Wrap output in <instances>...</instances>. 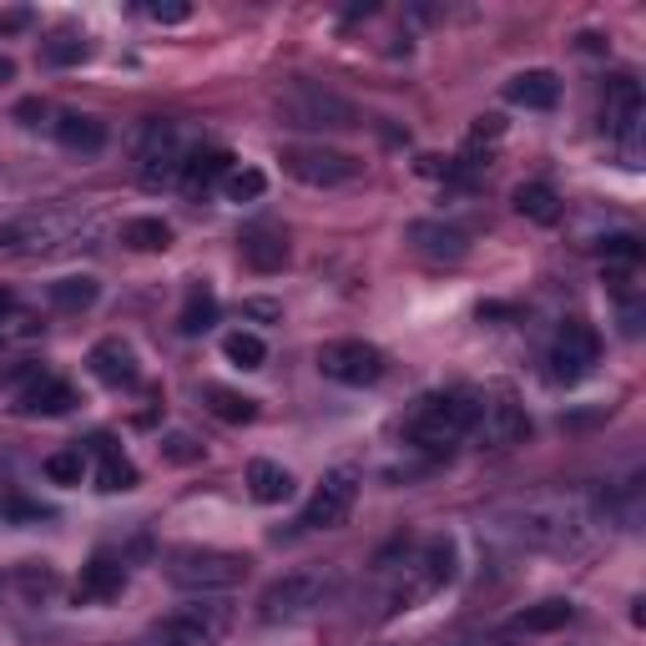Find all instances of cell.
<instances>
[{"label":"cell","mask_w":646,"mask_h":646,"mask_svg":"<svg viewBox=\"0 0 646 646\" xmlns=\"http://www.w3.org/2000/svg\"><path fill=\"white\" fill-rule=\"evenodd\" d=\"M491 530L515 546L551 556H575L591 546V510L575 495H530V500H505L491 510Z\"/></svg>","instance_id":"6da1fadb"},{"label":"cell","mask_w":646,"mask_h":646,"mask_svg":"<svg viewBox=\"0 0 646 646\" xmlns=\"http://www.w3.org/2000/svg\"><path fill=\"white\" fill-rule=\"evenodd\" d=\"M480 419V399L465 395V389H444V395H424L414 399V409L405 414V440L424 455H444L455 444L470 440Z\"/></svg>","instance_id":"7a4b0ae2"},{"label":"cell","mask_w":646,"mask_h":646,"mask_svg":"<svg viewBox=\"0 0 646 646\" xmlns=\"http://www.w3.org/2000/svg\"><path fill=\"white\" fill-rule=\"evenodd\" d=\"M334 596H338V571H329V566L288 571L263 586V596H258V622H268V626L309 622L323 606H334Z\"/></svg>","instance_id":"3957f363"},{"label":"cell","mask_w":646,"mask_h":646,"mask_svg":"<svg viewBox=\"0 0 646 646\" xmlns=\"http://www.w3.org/2000/svg\"><path fill=\"white\" fill-rule=\"evenodd\" d=\"M278 121L299 127V132H348V127H359V107L348 96L299 76L278 91Z\"/></svg>","instance_id":"277c9868"},{"label":"cell","mask_w":646,"mask_h":646,"mask_svg":"<svg viewBox=\"0 0 646 646\" xmlns=\"http://www.w3.org/2000/svg\"><path fill=\"white\" fill-rule=\"evenodd\" d=\"M162 571H168V581L177 591L213 596V591H233L248 581V556L213 551V546H177V551H168Z\"/></svg>","instance_id":"5b68a950"},{"label":"cell","mask_w":646,"mask_h":646,"mask_svg":"<svg viewBox=\"0 0 646 646\" xmlns=\"http://www.w3.org/2000/svg\"><path fill=\"white\" fill-rule=\"evenodd\" d=\"M192 157V142L187 132H182L177 121L168 117H152L142 127V137H137V162H142V187H172V182L182 177V168H187Z\"/></svg>","instance_id":"8992f818"},{"label":"cell","mask_w":646,"mask_h":646,"mask_svg":"<svg viewBox=\"0 0 646 646\" xmlns=\"http://www.w3.org/2000/svg\"><path fill=\"white\" fill-rule=\"evenodd\" d=\"M228 626H233V606H223V601H197V606H182V611H172V616H162V622L142 636V646H217L228 636Z\"/></svg>","instance_id":"52a82bcc"},{"label":"cell","mask_w":646,"mask_h":646,"mask_svg":"<svg viewBox=\"0 0 646 646\" xmlns=\"http://www.w3.org/2000/svg\"><path fill=\"white\" fill-rule=\"evenodd\" d=\"M82 233V213H41V217H21L11 228H0V252L15 258H46L56 248H72V238Z\"/></svg>","instance_id":"ba28073f"},{"label":"cell","mask_w":646,"mask_h":646,"mask_svg":"<svg viewBox=\"0 0 646 646\" xmlns=\"http://www.w3.org/2000/svg\"><path fill=\"white\" fill-rule=\"evenodd\" d=\"M642 121H646V107H642L636 76H611L606 82V132H611V142L622 147L626 168H642Z\"/></svg>","instance_id":"9c48e42d"},{"label":"cell","mask_w":646,"mask_h":646,"mask_svg":"<svg viewBox=\"0 0 646 646\" xmlns=\"http://www.w3.org/2000/svg\"><path fill=\"white\" fill-rule=\"evenodd\" d=\"M283 168L303 187H344L364 177V162L338 147H283Z\"/></svg>","instance_id":"30bf717a"},{"label":"cell","mask_w":646,"mask_h":646,"mask_svg":"<svg viewBox=\"0 0 646 646\" xmlns=\"http://www.w3.org/2000/svg\"><path fill=\"white\" fill-rule=\"evenodd\" d=\"M354 500H359V470H329V475L319 480V491L309 495V505H303L299 526L303 530H338L354 515Z\"/></svg>","instance_id":"8fae6325"},{"label":"cell","mask_w":646,"mask_h":646,"mask_svg":"<svg viewBox=\"0 0 646 646\" xmlns=\"http://www.w3.org/2000/svg\"><path fill=\"white\" fill-rule=\"evenodd\" d=\"M319 374L334 384H348V389H364V384L384 379V354L364 338H334V344L319 348Z\"/></svg>","instance_id":"7c38bea8"},{"label":"cell","mask_w":646,"mask_h":646,"mask_svg":"<svg viewBox=\"0 0 646 646\" xmlns=\"http://www.w3.org/2000/svg\"><path fill=\"white\" fill-rule=\"evenodd\" d=\"M601 359V338L591 323L566 319L551 338V379L556 384H581Z\"/></svg>","instance_id":"4fadbf2b"},{"label":"cell","mask_w":646,"mask_h":646,"mask_svg":"<svg viewBox=\"0 0 646 646\" xmlns=\"http://www.w3.org/2000/svg\"><path fill=\"white\" fill-rule=\"evenodd\" d=\"M470 440L491 444V450H510V444L530 440V419L515 399H480V419L470 430Z\"/></svg>","instance_id":"5bb4252c"},{"label":"cell","mask_w":646,"mask_h":646,"mask_svg":"<svg viewBox=\"0 0 646 646\" xmlns=\"http://www.w3.org/2000/svg\"><path fill=\"white\" fill-rule=\"evenodd\" d=\"M121 591H127V566H121L117 556L96 551L91 561L82 566V581H76V601H82V606H96V601H117Z\"/></svg>","instance_id":"9a60e30c"},{"label":"cell","mask_w":646,"mask_h":646,"mask_svg":"<svg viewBox=\"0 0 646 646\" xmlns=\"http://www.w3.org/2000/svg\"><path fill=\"white\" fill-rule=\"evenodd\" d=\"M76 405H82V399H76L72 384H66V379H51V374L15 395V414H25V419H61V414H72Z\"/></svg>","instance_id":"2e32d148"},{"label":"cell","mask_w":646,"mask_h":646,"mask_svg":"<svg viewBox=\"0 0 646 646\" xmlns=\"http://www.w3.org/2000/svg\"><path fill=\"white\" fill-rule=\"evenodd\" d=\"M86 369H91L96 384H107V389H127V384H137V354L121 338H101L86 354Z\"/></svg>","instance_id":"e0dca14e"},{"label":"cell","mask_w":646,"mask_h":646,"mask_svg":"<svg viewBox=\"0 0 646 646\" xmlns=\"http://www.w3.org/2000/svg\"><path fill=\"white\" fill-rule=\"evenodd\" d=\"M86 444H91V455H96V491H101V495L137 491V480H142V475H137V465L121 455L107 434H96V440H86Z\"/></svg>","instance_id":"ac0fdd59"},{"label":"cell","mask_w":646,"mask_h":646,"mask_svg":"<svg viewBox=\"0 0 646 646\" xmlns=\"http://www.w3.org/2000/svg\"><path fill=\"white\" fill-rule=\"evenodd\" d=\"M56 142L66 147V152L96 157L101 147H107V121L86 117V111H61V117H56Z\"/></svg>","instance_id":"d6986e66"},{"label":"cell","mask_w":646,"mask_h":646,"mask_svg":"<svg viewBox=\"0 0 646 646\" xmlns=\"http://www.w3.org/2000/svg\"><path fill=\"white\" fill-rule=\"evenodd\" d=\"M505 101L526 111H551L561 101V82H556V72H520L505 82Z\"/></svg>","instance_id":"ffe728a7"},{"label":"cell","mask_w":646,"mask_h":646,"mask_svg":"<svg viewBox=\"0 0 646 646\" xmlns=\"http://www.w3.org/2000/svg\"><path fill=\"white\" fill-rule=\"evenodd\" d=\"M409 243H414L424 258H434V263H460L470 252V238L460 228H444V223H414L409 228Z\"/></svg>","instance_id":"44dd1931"},{"label":"cell","mask_w":646,"mask_h":646,"mask_svg":"<svg viewBox=\"0 0 646 646\" xmlns=\"http://www.w3.org/2000/svg\"><path fill=\"white\" fill-rule=\"evenodd\" d=\"M233 168H238V157H233V152H223V147H203V152H192V157H187V168H182L177 182L192 192V197H197V192H207L213 182L228 177Z\"/></svg>","instance_id":"7402d4cb"},{"label":"cell","mask_w":646,"mask_h":646,"mask_svg":"<svg viewBox=\"0 0 646 646\" xmlns=\"http://www.w3.org/2000/svg\"><path fill=\"white\" fill-rule=\"evenodd\" d=\"M213 323H217V293L203 283V278H197V283H187V299H182V313H177V334L197 338V334H207Z\"/></svg>","instance_id":"603a6c76"},{"label":"cell","mask_w":646,"mask_h":646,"mask_svg":"<svg viewBox=\"0 0 646 646\" xmlns=\"http://www.w3.org/2000/svg\"><path fill=\"white\" fill-rule=\"evenodd\" d=\"M248 495L258 505H283V500H293V475H288L283 465H273V460H252L248 465Z\"/></svg>","instance_id":"cb8c5ba5"},{"label":"cell","mask_w":646,"mask_h":646,"mask_svg":"<svg viewBox=\"0 0 646 646\" xmlns=\"http://www.w3.org/2000/svg\"><path fill=\"white\" fill-rule=\"evenodd\" d=\"M243 258H248L252 273H278V268L288 263V243H283V233H273V228H252L248 238H243Z\"/></svg>","instance_id":"d4e9b609"},{"label":"cell","mask_w":646,"mask_h":646,"mask_svg":"<svg viewBox=\"0 0 646 646\" xmlns=\"http://www.w3.org/2000/svg\"><path fill=\"white\" fill-rule=\"evenodd\" d=\"M515 213L540 223V228H551L556 217H561V197H556L546 182H520V187H515Z\"/></svg>","instance_id":"484cf974"},{"label":"cell","mask_w":646,"mask_h":646,"mask_svg":"<svg viewBox=\"0 0 646 646\" xmlns=\"http://www.w3.org/2000/svg\"><path fill=\"white\" fill-rule=\"evenodd\" d=\"M571 616H575L571 601H540V606L515 611L510 626L515 632H561V626H571Z\"/></svg>","instance_id":"4316f807"},{"label":"cell","mask_w":646,"mask_h":646,"mask_svg":"<svg viewBox=\"0 0 646 646\" xmlns=\"http://www.w3.org/2000/svg\"><path fill=\"white\" fill-rule=\"evenodd\" d=\"M96 293H101V283L96 278H56V283L46 288V299H51V309H61V313H82V309H91L96 303Z\"/></svg>","instance_id":"83f0119b"},{"label":"cell","mask_w":646,"mask_h":646,"mask_svg":"<svg viewBox=\"0 0 646 646\" xmlns=\"http://www.w3.org/2000/svg\"><path fill=\"white\" fill-rule=\"evenodd\" d=\"M203 405L213 409L217 419H228V424H248V419H258V399L238 395V389H223V384H207Z\"/></svg>","instance_id":"f1b7e54d"},{"label":"cell","mask_w":646,"mask_h":646,"mask_svg":"<svg viewBox=\"0 0 646 646\" xmlns=\"http://www.w3.org/2000/svg\"><path fill=\"white\" fill-rule=\"evenodd\" d=\"M121 243L137 252H168L172 248V228L162 217H132L127 228H121Z\"/></svg>","instance_id":"f546056e"},{"label":"cell","mask_w":646,"mask_h":646,"mask_svg":"<svg viewBox=\"0 0 646 646\" xmlns=\"http://www.w3.org/2000/svg\"><path fill=\"white\" fill-rule=\"evenodd\" d=\"M263 192H268V177L258 168H233L228 177H223V197H228V203H258Z\"/></svg>","instance_id":"4dcf8cb0"},{"label":"cell","mask_w":646,"mask_h":646,"mask_svg":"<svg viewBox=\"0 0 646 646\" xmlns=\"http://www.w3.org/2000/svg\"><path fill=\"white\" fill-rule=\"evenodd\" d=\"M223 354H228L233 364H238V369H263V359H268V348H263V338L258 334H228L223 338Z\"/></svg>","instance_id":"1f68e13d"},{"label":"cell","mask_w":646,"mask_h":646,"mask_svg":"<svg viewBox=\"0 0 646 646\" xmlns=\"http://www.w3.org/2000/svg\"><path fill=\"white\" fill-rule=\"evenodd\" d=\"M86 475V450L76 444V450H56V455H46V480H56V485H82Z\"/></svg>","instance_id":"d6a6232c"},{"label":"cell","mask_w":646,"mask_h":646,"mask_svg":"<svg viewBox=\"0 0 646 646\" xmlns=\"http://www.w3.org/2000/svg\"><path fill=\"white\" fill-rule=\"evenodd\" d=\"M46 323L31 319V313H6L0 319V348H21V344H36Z\"/></svg>","instance_id":"836d02e7"},{"label":"cell","mask_w":646,"mask_h":646,"mask_svg":"<svg viewBox=\"0 0 646 646\" xmlns=\"http://www.w3.org/2000/svg\"><path fill=\"white\" fill-rule=\"evenodd\" d=\"M0 515L6 520H15V526H31V520H51V510L41 500H25V495L15 491H0Z\"/></svg>","instance_id":"e575fe53"},{"label":"cell","mask_w":646,"mask_h":646,"mask_svg":"<svg viewBox=\"0 0 646 646\" xmlns=\"http://www.w3.org/2000/svg\"><path fill=\"white\" fill-rule=\"evenodd\" d=\"M41 56H46L51 66H76V61H86V41H76V36L46 41V51H41Z\"/></svg>","instance_id":"d590c367"},{"label":"cell","mask_w":646,"mask_h":646,"mask_svg":"<svg viewBox=\"0 0 646 646\" xmlns=\"http://www.w3.org/2000/svg\"><path fill=\"white\" fill-rule=\"evenodd\" d=\"M601 252L616 258V263H636V258H642V243H636V233H611V238H601Z\"/></svg>","instance_id":"8d00e7d4"},{"label":"cell","mask_w":646,"mask_h":646,"mask_svg":"<svg viewBox=\"0 0 646 646\" xmlns=\"http://www.w3.org/2000/svg\"><path fill=\"white\" fill-rule=\"evenodd\" d=\"M162 455L177 460V465H197V460H203V444L192 440V434H168V440H162Z\"/></svg>","instance_id":"74e56055"},{"label":"cell","mask_w":646,"mask_h":646,"mask_svg":"<svg viewBox=\"0 0 646 646\" xmlns=\"http://www.w3.org/2000/svg\"><path fill=\"white\" fill-rule=\"evenodd\" d=\"M147 15H152V21H162V25H177V21H187V15H192V6H182V0H168V6H162V0H152V6H147Z\"/></svg>","instance_id":"f35d334b"},{"label":"cell","mask_w":646,"mask_h":646,"mask_svg":"<svg viewBox=\"0 0 646 646\" xmlns=\"http://www.w3.org/2000/svg\"><path fill=\"white\" fill-rule=\"evenodd\" d=\"M0 379H6V384H25V389H31V384H36V379H46V369H41V364H31V359H25V364H15V369H6V374H0Z\"/></svg>","instance_id":"ab89813d"},{"label":"cell","mask_w":646,"mask_h":646,"mask_svg":"<svg viewBox=\"0 0 646 646\" xmlns=\"http://www.w3.org/2000/svg\"><path fill=\"white\" fill-rule=\"evenodd\" d=\"M21 581H25V591H31V596H36V591H41V596H46V591H56V575H51V571L36 575V566H25Z\"/></svg>","instance_id":"60d3db41"},{"label":"cell","mask_w":646,"mask_h":646,"mask_svg":"<svg viewBox=\"0 0 646 646\" xmlns=\"http://www.w3.org/2000/svg\"><path fill=\"white\" fill-rule=\"evenodd\" d=\"M15 117H21L25 127H36V117H46V101H36V96H31V101H21V107H15Z\"/></svg>","instance_id":"b9f144b4"},{"label":"cell","mask_w":646,"mask_h":646,"mask_svg":"<svg viewBox=\"0 0 646 646\" xmlns=\"http://www.w3.org/2000/svg\"><path fill=\"white\" fill-rule=\"evenodd\" d=\"M505 132V121L500 117H480L475 121V142H485V137H500Z\"/></svg>","instance_id":"7bdbcfd3"},{"label":"cell","mask_w":646,"mask_h":646,"mask_svg":"<svg viewBox=\"0 0 646 646\" xmlns=\"http://www.w3.org/2000/svg\"><path fill=\"white\" fill-rule=\"evenodd\" d=\"M243 313H252V319H278V303L252 299V303H243Z\"/></svg>","instance_id":"ee69618b"},{"label":"cell","mask_w":646,"mask_h":646,"mask_svg":"<svg viewBox=\"0 0 646 646\" xmlns=\"http://www.w3.org/2000/svg\"><path fill=\"white\" fill-rule=\"evenodd\" d=\"M21 25H31V15H25V11H6V15H0V31H21Z\"/></svg>","instance_id":"f6af8a7d"},{"label":"cell","mask_w":646,"mask_h":646,"mask_svg":"<svg viewBox=\"0 0 646 646\" xmlns=\"http://www.w3.org/2000/svg\"><path fill=\"white\" fill-rule=\"evenodd\" d=\"M6 313H15V299L6 293V288H0V319H6Z\"/></svg>","instance_id":"bcb514c9"}]
</instances>
